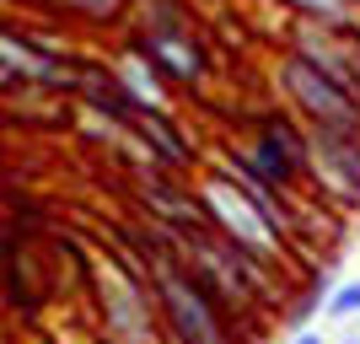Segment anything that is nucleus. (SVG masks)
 <instances>
[{"instance_id":"0eeeda50","label":"nucleus","mask_w":360,"mask_h":344,"mask_svg":"<svg viewBox=\"0 0 360 344\" xmlns=\"http://www.w3.org/2000/svg\"><path fill=\"white\" fill-rule=\"evenodd\" d=\"M75 11H86V16H108V11H119V0H70Z\"/></svg>"},{"instance_id":"39448f33","label":"nucleus","mask_w":360,"mask_h":344,"mask_svg":"<svg viewBox=\"0 0 360 344\" xmlns=\"http://www.w3.org/2000/svg\"><path fill=\"white\" fill-rule=\"evenodd\" d=\"M355 312H360V280H349V285H339V291H333L328 317H355Z\"/></svg>"},{"instance_id":"20e7f679","label":"nucleus","mask_w":360,"mask_h":344,"mask_svg":"<svg viewBox=\"0 0 360 344\" xmlns=\"http://www.w3.org/2000/svg\"><path fill=\"white\" fill-rule=\"evenodd\" d=\"M140 49H146V54H156V60H167L178 75H199V54L183 44V38H172V32H150Z\"/></svg>"},{"instance_id":"1a4fd4ad","label":"nucleus","mask_w":360,"mask_h":344,"mask_svg":"<svg viewBox=\"0 0 360 344\" xmlns=\"http://www.w3.org/2000/svg\"><path fill=\"white\" fill-rule=\"evenodd\" d=\"M0 87H11V65L0 60Z\"/></svg>"},{"instance_id":"f257e3e1","label":"nucleus","mask_w":360,"mask_h":344,"mask_svg":"<svg viewBox=\"0 0 360 344\" xmlns=\"http://www.w3.org/2000/svg\"><path fill=\"white\" fill-rule=\"evenodd\" d=\"M285 81H290V91H296V103L317 119V129H328V135H355L360 108H355V97H349L345 87H333L328 75L312 70L307 60H290Z\"/></svg>"},{"instance_id":"7ed1b4c3","label":"nucleus","mask_w":360,"mask_h":344,"mask_svg":"<svg viewBox=\"0 0 360 344\" xmlns=\"http://www.w3.org/2000/svg\"><path fill=\"white\" fill-rule=\"evenodd\" d=\"M205 199H210V210H221V221L231 226V237H237V242H248V248H269V242H274V226L253 210L248 194H231V183H226V178L205 183Z\"/></svg>"},{"instance_id":"423d86ee","label":"nucleus","mask_w":360,"mask_h":344,"mask_svg":"<svg viewBox=\"0 0 360 344\" xmlns=\"http://www.w3.org/2000/svg\"><path fill=\"white\" fill-rule=\"evenodd\" d=\"M301 11H312V16H323V22H339L345 16V0H296Z\"/></svg>"},{"instance_id":"6e6552de","label":"nucleus","mask_w":360,"mask_h":344,"mask_svg":"<svg viewBox=\"0 0 360 344\" xmlns=\"http://www.w3.org/2000/svg\"><path fill=\"white\" fill-rule=\"evenodd\" d=\"M290 344H323V333H296Z\"/></svg>"},{"instance_id":"f03ea898","label":"nucleus","mask_w":360,"mask_h":344,"mask_svg":"<svg viewBox=\"0 0 360 344\" xmlns=\"http://www.w3.org/2000/svg\"><path fill=\"white\" fill-rule=\"evenodd\" d=\"M162 307L172 312V323H178V333L188 344H221V323H215L210 301L199 296L183 274H162Z\"/></svg>"}]
</instances>
